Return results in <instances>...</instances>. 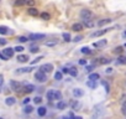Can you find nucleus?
Wrapping results in <instances>:
<instances>
[{
    "label": "nucleus",
    "instance_id": "nucleus-1",
    "mask_svg": "<svg viewBox=\"0 0 126 119\" xmlns=\"http://www.w3.org/2000/svg\"><path fill=\"white\" fill-rule=\"evenodd\" d=\"M47 99H49V101H61L62 99V93L59 91L51 89V91L47 92Z\"/></svg>",
    "mask_w": 126,
    "mask_h": 119
},
{
    "label": "nucleus",
    "instance_id": "nucleus-2",
    "mask_svg": "<svg viewBox=\"0 0 126 119\" xmlns=\"http://www.w3.org/2000/svg\"><path fill=\"white\" fill-rule=\"evenodd\" d=\"M35 78H36V81H37V82L43 83V82H46V81H47V76H46V73H45V72H42V71H37V72L35 73Z\"/></svg>",
    "mask_w": 126,
    "mask_h": 119
},
{
    "label": "nucleus",
    "instance_id": "nucleus-3",
    "mask_svg": "<svg viewBox=\"0 0 126 119\" xmlns=\"http://www.w3.org/2000/svg\"><path fill=\"white\" fill-rule=\"evenodd\" d=\"M15 5H16V6H24V5L34 6V5H35V0H16V1H15Z\"/></svg>",
    "mask_w": 126,
    "mask_h": 119
},
{
    "label": "nucleus",
    "instance_id": "nucleus-4",
    "mask_svg": "<svg viewBox=\"0 0 126 119\" xmlns=\"http://www.w3.org/2000/svg\"><path fill=\"white\" fill-rule=\"evenodd\" d=\"M52 70H53V66L51 63H45L40 67V71L45 72V73H49V72H52Z\"/></svg>",
    "mask_w": 126,
    "mask_h": 119
},
{
    "label": "nucleus",
    "instance_id": "nucleus-5",
    "mask_svg": "<svg viewBox=\"0 0 126 119\" xmlns=\"http://www.w3.org/2000/svg\"><path fill=\"white\" fill-rule=\"evenodd\" d=\"M91 16H93V15H91V13H90V10L84 9V10H82V11H80V17H82L83 20H90Z\"/></svg>",
    "mask_w": 126,
    "mask_h": 119
},
{
    "label": "nucleus",
    "instance_id": "nucleus-6",
    "mask_svg": "<svg viewBox=\"0 0 126 119\" xmlns=\"http://www.w3.org/2000/svg\"><path fill=\"white\" fill-rule=\"evenodd\" d=\"M112 29H104V30H99V31H95V32H93V34L90 35L91 37H99V36H103L104 34H106L108 31H110Z\"/></svg>",
    "mask_w": 126,
    "mask_h": 119
},
{
    "label": "nucleus",
    "instance_id": "nucleus-7",
    "mask_svg": "<svg viewBox=\"0 0 126 119\" xmlns=\"http://www.w3.org/2000/svg\"><path fill=\"white\" fill-rule=\"evenodd\" d=\"M10 86H11V88L16 92H19L21 88H22V84H21L20 82H16V81H11L10 82Z\"/></svg>",
    "mask_w": 126,
    "mask_h": 119
},
{
    "label": "nucleus",
    "instance_id": "nucleus-8",
    "mask_svg": "<svg viewBox=\"0 0 126 119\" xmlns=\"http://www.w3.org/2000/svg\"><path fill=\"white\" fill-rule=\"evenodd\" d=\"M42 39H45V35H43V34H31V35L28 36V40H31V41L42 40Z\"/></svg>",
    "mask_w": 126,
    "mask_h": 119
},
{
    "label": "nucleus",
    "instance_id": "nucleus-9",
    "mask_svg": "<svg viewBox=\"0 0 126 119\" xmlns=\"http://www.w3.org/2000/svg\"><path fill=\"white\" fill-rule=\"evenodd\" d=\"M3 53H4V55H5L7 58H10V57H13V56H14V48L7 47V48L3 50Z\"/></svg>",
    "mask_w": 126,
    "mask_h": 119
},
{
    "label": "nucleus",
    "instance_id": "nucleus-10",
    "mask_svg": "<svg viewBox=\"0 0 126 119\" xmlns=\"http://www.w3.org/2000/svg\"><path fill=\"white\" fill-rule=\"evenodd\" d=\"M73 95L77 97V98H79V97H83V95H84V91L80 89V88H74V89H73Z\"/></svg>",
    "mask_w": 126,
    "mask_h": 119
},
{
    "label": "nucleus",
    "instance_id": "nucleus-11",
    "mask_svg": "<svg viewBox=\"0 0 126 119\" xmlns=\"http://www.w3.org/2000/svg\"><path fill=\"white\" fill-rule=\"evenodd\" d=\"M27 14L31 15V16H37L40 13H38V10L36 8H28L27 9Z\"/></svg>",
    "mask_w": 126,
    "mask_h": 119
},
{
    "label": "nucleus",
    "instance_id": "nucleus-12",
    "mask_svg": "<svg viewBox=\"0 0 126 119\" xmlns=\"http://www.w3.org/2000/svg\"><path fill=\"white\" fill-rule=\"evenodd\" d=\"M5 103H6V105H14L16 103V99L14 98V97H7V98L5 99Z\"/></svg>",
    "mask_w": 126,
    "mask_h": 119
},
{
    "label": "nucleus",
    "instance_id": "nucleus-13",
    "mask_svg": "<svg viewBox=\"0 0 126 119\" xmlns=\"http://www.w3.org/2000/svg\"><path fill=\"white\" fill-rule=\"evenodd\" d=\"M72 30H74V31H82L83 30V25L80 24V23H76V24H73V26H72Z\"/></svg>",
    "mask_w": 126,
    "mask_h": 119
},
{
    "label": "nucleus",
    "instance_id": "nucleus-14",
    "mask_svg": "<svg viewBox=\"0 0 126 119\" xmlns=\"http://www.w3.org/2000/svg\"><path fill=\"white\" fill-rule=\"evenodd\" d=\"M105 45H106V40H100V41L94 42L93 44L94 47H101V46H105Z\"/></svg>",
    "mask_w": 126,
    "mask_h": 119
},
{
    "label": "nucleus",
    "instance_id": "nucleus-15",
    "mask_svg": "<svg viewBox=\"0 0 126 119\" xmlns=\"http://www.w3.org/2000/svg\"><path fill=\"white\" fill-rule=\"evenodd\" d=\"M9 30L10 29L6 27V26H0V35H7V34H10Z\"/></svg>",
    "mask_w": 126,
    "mask_h": 119
},
{
    "label": "nucleus",
    "instance_id": "nucleus-16",
    "mask_svg": "<svg viewBox=\"0 0 126 119\" xmlns=\"http://www.w3.org/2000/svg\"><path fill=\"white\" fill-rule=\"evenodd\" d=\"M35 91V86L34 84H26L25 86V92L26 93H31V92H34Z\"/></svg>",
    "mask_w": 126,
    "mask_h": 119
},
{
    "label": "nucleus",
    "instance_id": "nucleus-17",
    "mask_svg": "<svg viewBox=\"0 0 126 119\" xmlns=\"http://www.w3.org/2000/svg\"><path fill=\"white\" fill-rule=\"evenodd\" d=\"M95 63H98V64H105V63H110V60H109V58H105V57H101V58H99V61H95Z\"/></svg>",
    "mask_w": 126,
    "mask_h": 119
},
{
    "label": "nucleus",
    "instance_id": "nucleus-18",
    "mask_svg": "<svg viewBox=\"0 0 126 119\" xmlns=\"http://www.w3.org/2000/svg\"><path fill=\"white\" fill-rule=\"evenodd\" d=\"M46 112H47V111H46V108H45V107H40L38 109H37V113H38V115H40V117L46 115Z\"/></svg>",
    "mask_w": 126,
    "mask_h": 119
},
{
    "label": "nucleus",
    "instance_id": "nucleus-19",
    "mask_svg": "<svg viewBox=\"0 0 126 119\" xmlns=\"http://www.w3.org/2000/svg\"><path fill=\"white\" fill-rule=\"evenodd\" d=\"M99 73H89V77H88V79H93V81H97V79H99Z\"/></svg>",
    "mask_w": 126,
    "mask_h": 119
},
{
    "label": "nucleus",
    "instance_id": "nucleus-20",
    "mask_svg": "<svg viewBox=\"0 0 126 119\" xmlns=\"http://www.w3.org/2000/svg\"><path fill=\"white\" fill-rule=\"evenodd\" d=\"M87 86L89 88H95L97 87V81H93V79H89L88 82H87Z\"/></svg>",
    "mask_w": 126,
    "mask_h": 119
},
{
    "label": "nucleus",
    "instance_id": "nucleus-21",
    "mask_svg": "<svg viewBox=\"0 0 126 119\" xmlns=\"http://www.w3.org/2000/svg\"><path fill=\"white\" fill-rule=\"evenodd\" d=\"M27 60H28V57L26 56V55H20V56H17V61L19 62H27Z\"/></svg>",
    "mask_w": 126,
    "mask_h": 119
},
{
    "label": "nucleus",
    "instance_id": "nucleus-22",
    "mask_svg": "<svg viewBox=\"0 0 126 119\" xmlns=\"http://www.w3.org/2000/svg\"><path fill=\"white\" fill-rule=\"evenodd\" d=\"M109 23H111L110 19H104V20H100L99 23H98V26H104V25H106Z\"/></svg>",
    "mask_w": 126,
    "mask_h": 119
},
{
    "label": "nucleus",
    "instance_id": "nucleus-23",
    "mask_svg": "<svg viewBox=\"0 0 126 119\" xmlns=\"http://www.w3.org/2000/svg\"><path fill=\"white\" fill-rule=\"evenodd\" d=\"M31 70H32V68H30V67L20 68V70H17V71H16V73H28V72H31Z\"/></svg>",
    "mask_w": 126,
    "mask_h": 119
},
{
    "label": "nucleus",
    "instance_id": "nucleus-24",
    "mask_svg": "<svg viewBox=\"0 0 126 119\" xmlns=\"http://www.w3.org/2000/svg\"><path fill=\"white\" fill-rule=\"evenodd\" d=\"M67 107V104L64 103V102H62V101H59L58 103H57V109H59V111H62V109H64V108Z\"/></svg>",
    "mask_w": 126,
    "mask_h": 119
},
{
    "label": "nucleus",
    "instance_id": "nucleus-25",
    "mask_svg": "<svg viewBox=\"0 0 126 119\" xmlns=\"http://www.w3.org/2000/svg\"><path fill=\"white\" fill-rule=\"evenodd\" d=\"M80 51H82L83 53H87V55H90V53H91V50H90L89 47H87V46L82 47V48H80Z\"/></svg>",
    "mask_w": 126,
    "mask_h": 119
},
{
    "label": "nucleus",
    "instance_id": "nucleus-26",
    "mask_svg": "<svg viewBox=\"0 0 126 119\" xmlns=\"http://www.w3.org/2000/svg\"><path fill=\"white\" fill-rule=\"evenodd\" d=\"M69 74H70V76H73V77H76V76L78 74L77 68H74V67H73V68H69Z\"/></svg>",
    "mask_w": 126,
    "mask_h": 119
},
{
    "label": "nucleus",
    "instance_id": "nucleus-27",
    "mask_svg": "<svg viewBox=\"0 0 126 119\" xmlns=\"http://www.w3.org/2000/svg\"><path fill=\"white\" fill-rule=\"evenodd\" d=\"M63 39H64L66 42H69L70 41V35L68 34V32H64V34H63Z\"/></svg>",
    "mask_w": 126,
    "mask_h": 119
},
{
    "label": "nucleus",
    "instance_id": "nucleus-28",
    "mask_svg": "<svg viewBox=\"0 0 126 119\" xmlns=\"http://www.w3.org/2000/svg\"><path fill=\"white\" fill-rule=\"evenodd\" d=\"M101 84L104 86V87H105V91H106L108 93H109V91H110V87H109V83L108 82H105V81H103L101 82Z\"/></svg>",
    "mask_w": 126,
    "mask_h": 119
},
{
    "label": "nucleus",
    "instance_id": "nucleus-29",
    "mask_svg": "<svg viewBox=\"0 0 126 119\" xmlns=\"http://www.w3.org/2000/svg\"><path fill=\"white\" fill-rule=\"evenodd\" d=\"M55 79H57V81L62 79V72H56L55 73Z\"/></svg>",
    "mask_w": 126,
    "mask_h": 119
},
{
    "label": "nucleus",
    "instance_id": "nucleus-30",
    "mask_svg": "<svg viewBox=\"0 0 126 119\" xmlns=\"http://www.w3.org/2000/svg\"><path fill=\"white\" fill-rule=\"evenodd\" d=\"M84 25H85L87 27H93L94 26V24L91 23V21H89V20H84Z\"/></svg>",
    "mask_w": 126,
    "mask_h": 119
},
{
    "label": "nucleus",
    "instance_id": "nucleus-31",
    "mask_svg": "<svg viewBox=\"0 0 126 119\" xmlns=\"http://www.w3.org/2000/svg\"><path fill=\"white\" fill-rule=\"evenodd\" d=\"M41 17L43 19V20H49V17H51V16H49V14H48V13H42V14H41Z\"/></svg>",
    "mask_w": 126,
    "mask_h": 119
},
{
    "label": "nucleus",
    "instance_id": "nucleus-32",
    "mask_svg": "<svg viewBox=\"0 0 126 119\" xmlns=\"http://www.w3.org/2000/svg\"><path fill=\"white\" fill-rule=\"evenodd\" d=\"M24 111H25V113H31V112H32V111H34V108H32V107H31V105H26Z\"/></svg>",
    "mask_w": 126,
    "mask_h": 119
},
{
    "label": "nucleus",
    "instance_id": "nucleus-33",
    "mask_svg": "<svg viewBox=\"0 0 126 119\" xmlns=\"http://www.w3.org/2000/svg\"><path fill=\"white\" fill-rule=\"evenodd\" d=\"M17 41H20V42H27L28 39L25 37V36H20V37H17Z\"/></svg>",
    "mask_w": 126,
    "mask_h": 119
},
{
    "label": "nucleus",
    "instance_id": "nucleus-34",
    "mask_svg": "<svg viewBox=\"0 0 126 119\" xmlns=\"http://www.w3.org/2000/svg\"><path fill=\"white\" fill-rule=\"evenodd\" d=\"M32 53H35V52H38L40 51V48H38V46H31V50H30Z\"/></svg>",
    "mask_w": 126,
    "mask_h": 119
},
{
    "label": "nucleus",
    "instance_id": "nucleus-35",
    "mask_svg": "<svg viewBox=\"0 0 126 119\" xmlns=\"http://www.w3.org/2000/svg\"><path fill=\"white\" fill-rule=\"evenodd\" d=\"M41 60H43V57H42V56H40V57H37V58H35L32 62H31V64H36L37 62H40Z\"/></svg>",
    "mask_w": 126,
    "mask_h": 119
},
{
    "label": "nucleus",
    "instance_id": "nucleus-36",
    "mask_svg": "<svg viewBox=\"0 0 126 119\" xmlns=\"http://www.w3.org/2000/svg\"><path fill=\"white\" fill-rule=\"evenodd\" d=\"M25 48L22 47V46H16L15 48H14V51H16V52H22Z\"/></svg>",
    "mask_w": 126,
    "mask_h": 119
},
{
    "label": "nucleus",
    "instance_id": "nucleus-37",
    "mask_svg": "<svg viewBox=\"0 0 126 119\" xmlns=\"http://www.w3.org/2000/svg\"><path fill=\"white\" fill-rule=\"evenodd\" d=\"M34 102H35L36 104H40V103L42 102V98H41V97H35V99H34Z\"/></svg>",
    "mask_w": 126,
    "mask_h": 119
},
{
    "label": "nucleus",
    "instance_id": "nucleus-38",
    "mask_svg": "<svg viewBox=\"0 0 126 119\" xmlns=\"http://www.w3.org/2000/svg\"><path fill=\"white\" fill-rule=\"evenodd\" d=\"M93 70H94V66H87V67H85V72H87V73H90Z\"/></svg>",
    "mask_w": 126,
    "mask_h": 119
},
{
    "label": "nucleus",
    "instance_id": "nucleus-39",
    "mask_svg": "<svg viewBox=\"0 0 126 119\" xmlns=\"http://www.w3.org/2000/svg\"><path fill=\"white\" fill-rule=\"evenodd\" d=\"M78 107H79V103H78V102H76V101L72 102V108H73V109H77Z\"/></svg>",
    "mask_w": 126,
    "mask_h": 119
},
{
    "label": "nucleus",
    "instance_id": "nucleus-40",
    "mask_svg": "<svg viewBox=\"0 0 126 119\" xmlns=\"http://www.w3.org/2000/svg\"><path fill=\"white\" fill-rule=\"evenodd\" d=\"M121 52H122V47H120V46L114 50V53H121Z\"/></svg>",
    "mask_w": 126,
    "mask_h": 119
},
{
    "label": "nucleus",
    "instance_id": "nucleus-41",
    "mask_svg": "<svg viewBox=\"0 0 126 119\" xmlns=\"http://www.w3.org/2000/svg\"><path fill=\"white\" fill-rule=\"evenodd\" d=\"M56 44H57V41H53V42H46L45 45H46V46H55Z\"/></svg>",
    "mask_w": 126,
    "mask_h": 119
},
{
    "label": "nucleus",
    "instance_id": "nucleus-42",
    "mask_svg": "<svg viewBox=\"0 0 126 119\" xmlns=\"http://www.w3.org/2000/svg\"><path fill=\"white\" fill-rule=\"evenodd\" d=\"M6 40L5 39H0V46H4V45H6Z\"/></svg>",
    "mask_w": 126,
    "mask_h": 119
},
{
    "label": "nucleus",
    "instance_id": "nucleus-43",
    "mask_svg": "<svg viewBox=\"0 0 126 119\" xmlns=\"http://www.w3.org/2000/svg\"><path fill=\"white\" fill-rule=\"evenodd\" d=\"M119 62H120V63H126V58L122 57V56H120V57H119Z\"/></svg>",
    "mask_w": 126,
    "mask_h": 119
},
{
    "label": "nucleus",
    "instance_id": "nucleus-44",
    "mask_svg": "<svg viewBox=\"0 0 126 119\" xmlns=\"http://www.w3.org/2000/svg\"><path fill=\"white\" fill-rule=\"evenodd\" d=\"M121 112H122V113H124V114L126 115V103H124V104H122V108H121Z\"/></svg>",
    "mask_w": 126,
    "mask_h": 119
},
{
    "label": "nucleus",
    "instance_id": "nucleus-45",
    "mask_svg": "<svg viewBox=\"0 0 126 119\" xmlns=\"http://www.w3.org/2000/svg\"><path fill=\"white\" fill-rule=\"evenodd\" d=\"M62 73H69V68L68 67H63L62 68Z\"/></svg>",
    "mask_w": 126,
    "mask_h": 119
},
{
    "label": "nucleus",
    "instance_id": "nucleus-46",
    "mask_svg": "<svg viewBox=\"0 0 126 119\" xmlns=\"http://www.w3.org/2000/svg\"><path fill=\"white\" fill-rule=\"evenodd\" d=\"M0 58H1V60H4V61H6V60H7V57L4 55L3 52H0Z\"/></svg>",
    "mask_w": 126,
    "mask_h": 119
},
{
    "label": "nucleus",
    "instance_id": "nucleus-47",
    "mask_svg": "<svg viewBox=\"0 0 126 119\" xmlns=\"http://www.w3.org/2000/svg\"><path fill=\"white\" fill-rule=\"evenodd\" d=\"M82 39H83L82 36H76V37H74V40H73V41H74V42H79Z\"/></svg>",
    "mask_w": 126,
    "mask_h": 119
},
{
    "label": "nucleus",
    "instance_id": "nucleus-48",
    "mask_svg": "<svg viewBox=\"0 0 126 119\" xmlns=\"http://www.w3.org/2000/svg\"><path fill=\"white\" fill-rule=\"evenodd\" d=\"M79 64H87V60H79Z\"/></svg>",
    "mask_w": 126,
    "mask_h": 119
},
{
    "label": "nucleus",
    "instance_id": "nucleus-49",
    "mask_svg": "<svg viewBox=\"0 0 126 119\" xmlns=\"http://www.w3.org/2000/svg\"><path fill=\"white\" fill-rule=\"evenodd\" d=\"M28 102H30V98H28V97L24 99V104H28Z\"/></svg>",
    "mask_w": 126,
    "mask_h": 119
},
{
    "label": "nucleus",
    "instance_id": "nucleus-50",
    "mask_svg": "<svg viewBox=\"0 0 126 119\" xmlns=\"http://www.w3.org/2000/svg\"><path fill=\"white\" fill-rule=\"evenodd\" d=\"M3 82H4V81H3V76H0V86L3 84Z\"/></svg>",
    "mask_w": 126,
    "mask_h": 119
},
{
    "label": "nucleus",
    "instance_id": "nucleus-51",
    "mask_svg": "<svg viewBox=\"0 0 126 119\" xmlns=\"http://www.w3.org/2000/svg\"><path fill=\"white\" fill-rule=\"evenodd\" d=\"M62 119H74V117H72V118H69V117H63Z\"/></svg>",
    "mask_w": 126,
    "mask_h": 119
},
{
    "label": "nucleus",
    "instance_id": "nucleus-52",
    "mask_svg": "<svg viewBox=\"0 0 126 119\" xmlns=\"http://www.w3.org/2000/svg\"><path fill=\"white\" fill-rule=\"evenodd\" d=\"M74 119H83L82 117H74Z\"/></svg>",
    "mask_w": 126,
    "mask_h": 119
},
{
    "label": "nucleus",
    "instance_id": "nucleus-53",
    "mask_svg": "<svg viewBox=\"0 0 126 119\" xmlns=\"http://www.w3.org/2000/svg\"><path fill=\"white\" fill-rule=\"evenodd\" d=\"M0 119H3V118H0Z\"/></svg>",
    "mask_w": 126,
    "mask_h": 119
},
{
    "label": "nucleus",
    "instance_id": "nucleus-54",
    "mask_svg": "<svg viewBox=\"0 0 126 119\" xmlns=\"http://www.w3.org/2000/svg\"><path fill=\"white\" fill-rule=\"evenodd\" d=\"M125 35H126V32H125Z\"/></svg>",
    "mask_w": 126,
    "mask_h": 119
},
{
    "label": "nucleus",
    "instance_id": "nucleus-55",
    "mask_svg": "<svg viewBox=\"0 0 126 119\" xmlns=\"http://www.w3.org/2000/svg\"><path fill=\"white\" fill-rule=\"evenodd\" d=\"M125 47H126V45H125Z\"/></svg>",
    "mask_w": 126,
    "mask_h": 119
}]
</instances>
